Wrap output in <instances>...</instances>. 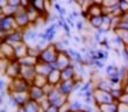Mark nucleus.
<instances>
[{"mask_svg":"<svg viewBox=\"0 0 128 112\" xmlns=\"http://www.w3.org/2000/svg\"><path fill=\"white\" fill-rule=\"evenodd\" d=\"M56 88V86H54V85H51V84H49V83H48V84H46L43 86V90H44V93H46V96H48L49 95V93H50L51 91H52V90H54V89Z\"/></svg>","mask_w":128,"mask_h":112,"instance_id":"nucleus-25","label":"nucleus"},{"mask_svg":"<svg viewBox=\"0 0 128 112\" xmlns=\"http://www.w3.org/2000/svg\"><path fill=\"white\" fill-rule=\"evenodd\" d=\"M61 82H62L61 70H58V69L51 70V72L48 75V83L51 85H54V86H58Z\"/></svg>","mask_w":128,"mask_h":112,"instance_id":"nucleus-12","label":"nucleus"},{"mask_svg":"<svg viewBox=\"0 0 128 112\" xmlns=\"http://www.w3.org/2000/svg\"><path fill=\"white\" fill-rule=\"evenodd\" d=\"M74 79H70V81H62L57 88L64 96L70 97V95L72 93V90H74Z\"/></svg>","mask_w":128,"mask_h":112,"instance_id":"nucleus-9","label":"nucleus"},{"mask_svg":"<svg viewBox=\"0 0 128 112\" xmlns=\"http://www.w3.org/2000/svg\"><path fill=\"white\" fill-rule=\"evenodd\" d=\"M119 103H124V104H128V92H124L122 96L119 99Z\"/></svg>","mask_w":128,"mask_h":112,"instance_id":"nucleus-27","label":"nucleus"},{"mask_svg":"<svg viewBox=\"0 0 128 112\" xmlns=\"http://www.w3.org/2000/svg\"><path fill=\"white\" fill-rule=\"evenodd\" d=\"M94 83V89H99V90H104V91H111V81L108 78H99Z\"/></svg>","mask_w":128,"mask_h":112,"instance_id":"nucleus-14","label":"nucleus"},{"mask_svg":"<svg viewBox=\"0 0 128 112\" xmlns=\"http://www.w3.org/2000/svg\"><path fill=\"white\" fill-rule=\"evenodd\" d=\"M83 107H84V103L82 102L80 99H76V100L69 102V111L70 112L83 111Z\"/></svg>","mask_w":128,"mask_h":112,"instance_id":"nucleus-20","label":"nucleus"},{"mask_svg":"<svg viewBox=\"0 0 128 112\" xmlns=\"http://www.w3.org/2000/svg\"><path fill=\"white\" fill-rule=\"evenodd\" d=\"M35 70H36L37 75H43V76H47L51 72V70L54 69L51 68L50 63H46V62H38L36 65H35Z\"/></svg>","mask_w":128,"mask_h":112,"instance_id":"nucleus-13","label":"nucleus"},{"mask_svg":"<svg viewBox=\"0 0 128 112\" xmlns=\"http://www.w3.org/2000/svg\"><path fill=\"white\" fill-rule=\"evenodd\" d=\"M111 95L112 97L114 98L115 102H119V99H120V97L122 96V93L125 92V90L122 88H114V89H111Z\"/></svg>","mask_w":128,"mask_h":112,"instance_id":"nucleus-23","label":"nucleus"},{"mask_svg":"<svg viewBox=\"0 0 128 112\" xmlns=\"http://www.w3.org/2000/svg\"><path fill=\"white\" fill-rule=\"evenodd\" d=\"M20 72H21V65L19 63V61L15 60V61H12L8 64V67L6 68V70H5V72L2 75L5 77H8L10 79H13V78L19 77Z\"/></svg>","mask_w":128,"mask_h":112,"instance_id":"nucleus-5","label":"nucleus"},{"mask_svg":"<svg viewBox=\"0 0 128 112\" xmlns=\"http://www.w3.org/2000/svg\"><path fill=\"white\" fill-rule=\"evenodd\" d=\"M1 55H2L4 58H7L10 61H15L16 60V57H15V50H14V48L10 43H5V42L2 43Z\"/></svg>","mask_w":128,"mask_h":112,"instance_id":"nucleus-10","label":"nucleus"},{"mask_svg":"<svg viewBox=\"0 0 128 112\" xmlns=\"http://www.w3.org/2000/svg\"><path fill=\"white\" fill-rule=\"evenodd\" d=\"M124 51H125V53H126V55H127V56H128V46H126V47H125V50H124Z\"/></svg>","mask_w":128,"mask_h":112,"instance_id":"nucleus-30","label":"nucleus"},{"mask_svg":"<svg viewBox=\"0 0 128 112\" xmlns=\"http://www.w3.org/2000/svg\"><path fill=\"white\" fill-rule=\"evenodd\" d=\"M10 93L12 95V97L15 99V102L18 103V105L19 106H24V104L30 99L28 91H20V92L14 91V92H10Z\"/></svg>","mask_w":128,"mask_h":112,"instance_id":"nucleus-8","label":"nucleus"},{"mask_svg":"<svg viewBox=\"0 0 128 112\" xmlns=\"http://www.w3.org/2000/svg\"><path fill=\"white\" fill-rule=\"evenodd\" d=\"M32 84L36 85V86H40V88H43L46 84H48V77L47 76H43V75H37L35 76V78L33 79V83Z\"/></svg>","mask_w":128,"mask_h":112,"instance_id":"nucleus-22","label":"nucleus"},{"mask_svg":"<svg viewBox=\"0 0 128 112\" xmlns=\"http://www.w3.org/2000/svg\"><path fill=\"white\" fill-rule=\"evenodd\" d=\"M20 76L24 79H27L28 82L33 83V79L36 76V70L35 67H21V72Z\"/></svg>","mask_w":128,"mask_h":112,"instance_id":"nucleus-11","label":"nucleus"},{"mask_svg":"<svg viewBox=\"0 0 128 112\" xmlns=\"http://www.w3.org/2000/svg\"><path fill=\"white\" fill-rule=\"evenodd\" d=\"M93 97H94L96 105H101V104H108V103L115 102L114 98L112 97L110 91H104V90H99V89H94L93 91Z\"/></svg>","mask_w":128,"mask_h":112,"instance_id":"nucleus-3","label":"nucleus"},{"mask_svg":"<svg viewBox=\"0 0 128 112\" xmlns=\"http://www.w3.org/2000/svg\"><path fill=\"white\" fill-rule=\"evenodd\" d=\"M118 112H128V104L119 103L118 104Z\"/></svg>","mask_w":128,"mask_h":112,"instance_id":"nucleus-26","label":"nucleus"},{"mask_svg":"<svg viewBox=\"0 0 128 112\" xmlns=\"http://www.w3.org/2000/svg\"><path fill=\"white\" fill-rule=\"evenodd\" d=\"M56 64H57V69L58 70H63L66 67L72 64V60L71 57L68 55V53H60L57 56V60H56Z\"/></svg>","mask_w":128,"mask_h":112,"instance_id":"nucleus-7","label":"nucleus"},{"mask_svg":"<svg viewBox=\"0 0 128 112\" xmlns=\"http://www.w3.org/2000/svg\"><path fill=\"white\" fill-rule=\"evenodd\" d=\"M24 106L26 109V112H42L40 103L34 99H29Z\"/></svg>","mask_w":128,"mask_h":112,"instance_id":"nucleus-18","label":"nucleus"},{"mask_svg":"<svg viewBox=\"0 0 128 112\" xmlns=\"http://www.w3.org/2000/svg\"><path fill=\"white\" fill-rule=\"evenodd\" d=\"M105 74H106V78H108V79H112L114 77H119V67H116L113 63L107 64L106 68H105Z\"/></svg>","mask_w":128,"mask_h":112,"instance_id":"nucleus-17","label":"nucleus"},{"mask_svg":"<svg viewBox=\"0 0 128 112\" xmlns=\"http://www.w3.org/2000/svg\"><path fill=\"white\" fill-rule=\"evenodd\" d=\"M58 53L56 50V48L52 47V46H49L47 47L44 50H42V53L38 56V62H46V63H52L57 60Z\"/></svg>","mask_w":128,"mask_h":112,"instance_id":"nucleus-4","label":"nucleus"},{"mask_svg":"<svg viewBox=\"0 0 128 112\" xmlns=\"http://www.w3.org/2000/svg\"><path fill=\"white\" fill-rule=\"evenodd\" d=\"M78 112H84V111H78Z\"/></svg>","mask_w":128,"mask_h":112,"instance_id":"nucleus-32","label":"nucleus"},{"mask_svg":"<svg viewBox=\"0 0 128 112\" xmlns=\"http://www.w3.org/2000/svg\"><path fill=\"white\" fill-rule=\"evenodd\" d=\"M47 98H48V102H49L50 105L57 106L58 109H61L62 106H64L65 104L69 103V97L64 96L63 93L58 90L57 86H56V88H55L54 90L47 96Z\"/></svg>","mask_w":128,"mask_h":112,"instance_id":"nucleus-1","label":"nucleus"},{"mask_svg":"<svg viewBox=\"0 0 128 112\" xmlns=\"http://www.w3.org/2000/svg\"><path fill=\"white\" fill-rule=\"evenodd\" d=\"M74 76H76V70H74L72 64L66 67V68L63 69V70H61L62 81H70V79H74Z\"/></svg>","mask_w":128,"mask_h":112,"instance_id":"nucleus-16","label":"nucleus"},{"mask_svg":"<svg viewBox=\"0 0 128 112\" xmlns=\"http://www.w3.org/2000/svg\"><path fill=\"white\" fill-rule=\"evenodd\" d=\"M14 50H15V57H16V60H19V58L24 57V56H27L28 47H26L24 44H20V46L18 44V46L14 47Z\"/></svg>","mask_w":128,"mask_h":112,"instance_id":"nucleus-21","label":"nucleus"},{"mask_svg":"<svg viewBox=\"0 0 128 112\" xmlns=\"http://www.w3.org/2000/svg\"><path fill=\"white\" fill-rule=\"evenodd\" d=\"M122 88H124V90H125L126 92H128V79L124 83V85H122Z\"/></svg>","mask_w":128,"mask_h":112,"instance_id":"nucleus-29","label":"nucleus"},{"mask_svg":"<svg viewBox=\"0 0 128 112\" xmlns=\"http://www.w3.org/2000/svg\"><path fill=\"white\" fill-rule=\"evenodd\" d=\"M19 63H20L21 67H35V65L38 63V57H34V56H24L18 60Z\"/></svg>","mask_w":128,"mask_h":112,"instance_id":"nucleus-15","label":"nucleus"},{"mask_svg":"<svg viewBox=\"0 0 128 112\" xmlns=\"http://www.w3.org/2000/svg\"><path fill=\"white\" fill-rule=\"evenodd\" d=\"M44 112H61L60 111V109H58L57 106H54V105H49V107H48L47 110Z\"/></svg>","mask_w":128,"mask_h":112,"instance_id":"nucleus-28","label":"nucleus"},{"mask_svg":"<svg viewBox=\"0 0 128 112\" xmlns=\"http://www.w3.org/2000/svg\"><path fill=\"white\" fill-rule=\"evenodd\" d=\"M126 69H127V74H128V63L126 64Z\"/></svg>","mask_w":128,"mask_h":112,"instance_id":"nucleus-31","label":"nucleus"},{"mask_svg":"<svg viewBox=\"0 0 128 112\" xmlns=\"http://www.w3.org/2000/svg\"><path fill=\"white\" fill-rule=\"evenodd\" d=\"M118 102L101 104V105H98V110L99 112H118Z\"/></svg>","mask_w":128,"mask_h":112,"instance_id":"nucleus-19","label":"nucleus"},{"mask_svg":"<svg viewBox=\"0 0 128 112\" xmlns=\"http://www.w3.org/2000/svg\"><path fill=\"white\" fill-rule=\"evenodd\" d=\"M28 93H29V97L30 99H34V100H37V102H41L43 98H46L47 96L44 93L43 88H40V86H36V85L32 84L29 90H28Z\"/></svg>","mask_w":128,"mask_h":112,"instance_id":"nucleus-6","label":"nucleus"},{"mask_svg":"<svg viewBox=\"0 0 128 112\" xmlns=\"http://www.w3.org/2000/svg\"><path fill=\"white\" fill-rule=\"evenodd\" d=\"M93 68H96L97 70H102L105 68H106V65H105V61H101V60H96L94 62H93Z\"/></svg>","mask_w":128,"mask_h":112,"instance_id":"nucleus-24","label":"nucleus"},{"mask_svg":"<svg viewBox=\"0 0 128 112\" xmlns=\"http://www.w3.org/2000/svg\"><path fill=\"white\" fill-rule=\"evenodd\" d=\"M32 83L28 82L27 79L22 78L21 76L16 78H13L10 79V83H8V92H14V91H28L29 88H30Z\"/></svg>","mask_w":128,"mask_h":112,"instance_id":"nucleus-2","label":"nucleus"}]
</instances>
